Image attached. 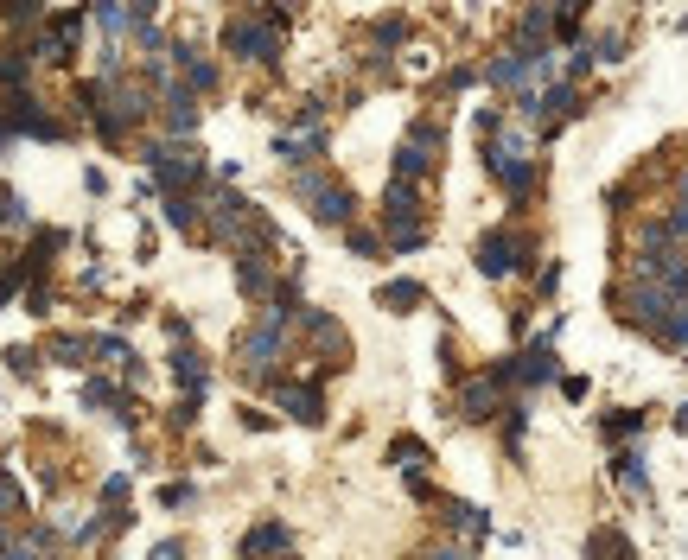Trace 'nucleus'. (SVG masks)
I'll list each match as a JSON object with an SVG mask.
<instances>
[{
	"label": "nucleus",
	"instance_id": "4468645a",
	"mask_svg": "<svg viewBox=\"0 0 688 560\" xmlns=\"http://www.w3.org/2000/svg\"><path fill=\"white\" fill-rule=\"evenodd\" d=\"M166 503H172V510H185V503H198V490H192V484H172Z\"/></svg>",
	"mask_w": 688,
	"mask_h": 560
},
{
	"label": "nucleus",
	"instance_id": "0eeeda50",
	"mask_svg": "<svg viewBox=\"0 0 688 560\" xmlns=\"http://www.w3.org/2000/svg\"><path fill=\"white\" fill-rule=\"evenodd\" d=\"M172 376H179V389L198 401V389H204V376H211V370H204L198 350H172Z\"/></svg>",
	"mask_w": 688,
	"mask_h": 560
},
{
	"label": "nucleus",
	"instance_id": "f8f14e48",
	"mask_svg": "<svg viewBox=\"0 0 688 560\" xmlns=\"http://www.w3.org/2000/svg\"><path fill=\"white\" fill-rule=\"evenodd\" d=\"M593 560H631L625 535H618V529H599V535H593Z\"/></svg>",
	"mask_w": 688,
	"mask_h": 560
},
{
	"label": "nucleus",
	"instance_id": "39448f33",
	"mask_svg": "<svg viewBox=\"0 0 688 560\" xmlns=\"http://www.w3.org/2000/svg\"><path fill=\"white\" fill-rule=\"evenodd\" d=\"M516 255H523V242H516L510 230H497V236L478 242V268H485L491 280H497V274H510V268H516Z\"/></svg>",
	"mask_w": 688,
	"mask_h": 560
},
{
	"label": "nucleus",
	"instance_id": "20e7f679",
	"mask_svg": "<svg viewBox=\"0 0 688 560\" xmlns=\"http://www.w3.org/2000/svg\"><path fill=\"white\" fill-rule=\"evenodd\" d=\"M147 166H153V179L172 185V198H185V185H198L204 179V160H198V147H147Z\"/></svg>",
	"mask_w": 688,
	"mask_h": 560
},
{
	"label": "nucleus",
	"instance_id": "f03ea898",
	"mask_svg": "<svg viewBox=\"0 0 688 560\" xmlns=\"http://www.w3.org/2000/svg\"><path fill=\"white\" fill-rule=\"evenodd\" d=\"M294 198L319 223H351V185H338L332 172H294Z\"/></svg>",
	"mask_w": 688,
	"mask_h": 560
},
{
	"label": "nucleus",
	"instance_id": "423d86ee",
	"mask_svg": "<svg viewBox=\"0 0 688 560\" xmlns=\"http://www.w3.org/2000/svg\"><path fill=\"white\" fill-rule=\"evenodd\" d=\"M497 389H504L497 376L466 382V389H459V414H466V420H491V414H497Z\"/></svg>",
	"mask_w": 688,
	"mask_h": 560
},
{
	"label": "nucleus",
	"instance_id": "6e6552de",
	"mask_svg": "<svg viewBox=\"0 0 688 560\" xmlns=\"http://www.w3.org/2000/svg\"><path fill=\"white\" fill-rule=\"evenodd\" d=\"M236 280H243L249 300H268V293H274V274L262 268V255H243V261H236Z\"/></svg>",
	"mask_w": 688,
	"mask_h": 560
},
{
	"label": "nucleus",
	"instance_id": "9d476101",
	"mask_svg": "<svg viewBox=\"0 0 688 560\" xmlns=\"http://www.w3.org/2000/svg\"><path fill=\"white\" fill-rule=\"evenodd\" d=\"M274 548H287V529H281V522H262L255 535H243V554H274Z\"/></svg>",
	"mask_w": 688,
	"mask_h": 560
},
{
	"label": "nucleus",
	"instance_id": "9b49d317",
	"mask_svg": "<svg viewBox=\"0 0 688 560\" xmlns=\"http://www.w3.org/2000/svg\"><path fill=\"white\" fill-rule=\"evenodd\" d=\"M376 300H383V306H421V300H427V293L415 287V280H389V287H383V293H376Z\"/></svg>",
	"mask_w": 688,
	"mask_h": 560
},
{
	"label": "nucleus",
	"instance_id": "ddd939ff",
	"mask_svg": "<svg viewBox=\"0 0 688 560\" xmlns=\"http://www.w3.org/2000/svg\"><path fill=\"white\" fill-rule=\"evenodd\" d=\"M389 459H402V471H421V465H427V446L402 440V446H389Z\"/></svg>",
	"mask_w": 688,
	"mask_h": 560
},
{
	"label": "nucleus",
	"instance_id": "2eb2a0df",
	"mask_svg": "<svg viewBox=\"0 0 688 560\" xmlns=\"http://www.w3.org/2000/svg\"><path fill=\"white\" fill-rule=\"evenodd\" d=\"M427 560H472L466 548H453V541H446V548H427Z\"/></svg>",
	"mask_w": 688,
	"mask_h": 560
},
{
	"label": "nucleus",
	"instance_id": "7ed1b4c3",
	"mask_svg": "<svg viewBox=\"0 0 688 560\" xmlns=\"http://www.w3.org/2000/svg\"><path fill=\"white\" fill-rule=\"evenodd\" d=\"M440 147H446L440 121H415V128H408V140H402V153H395V179L421 185L427 172H434V160H440Z\"/></svg>",
	"mask_w": 688,
	"mask_h": 560
},
{
	"label": "nucleus",
	"instance_id": "1a4fd4ad",
	"mask_svg": "<svg viewBox=\"0 0 688 560\" xmlns=\"http://www.w3.org/2000/svg\"><path fill=\"white\" fill-rule=\"evenodd\" d=\"M166 217H172V230H185V236H198V230H204L198 198H166Z\"/></svg>",
	"mask_w": 688,
	"mask_h": 560
},
{
	"label": "nucleus",
	"instance_id": "dca6fc26",
	"mask_svg": "<svg viewBox=\"0 0 688 560\" xmlns=\"http://www.w3.org/2000/svg\"><path fill=\"white\" fill-rule=\"evenodd\" d=\"M676 427H682V433H688V408H682V414H676Z\"/></svg>",
	"mask_w": 688,
	"mask_h": 560
},
{
	"label": "nucleus",
	"instance_id": "f257e3e1",
	"mask_svg": "<svg viewBox=\"0 0 688 560\" xmlns=\"http://www.w3.org/2000/svg\"><path fill=\"white\" fill-rule=\"evenodd\" d=\"M491 172L510 198H529L536 185V134L523 121H497V140H491Z\"/></svg>",
	"mask_w": 688,
	"mask_h": 560
}]
</instances>
